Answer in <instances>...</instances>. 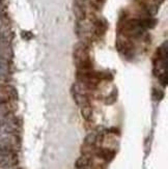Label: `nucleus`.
Wrapping results in <instances>:
<instances>
[{"label": "nucleus", "instance_id": "f257e3e1", "mask_svg": "<svg viewBox=\"0 0 168 169\" xmlns=\"http://www.w3.org/2000/svg\"><path fill=\"white\" fill-rule=\"evenodd\" d=\"M95 154L97 157L104 160L106 162H110L111 160H113L114 156H115V152H113L112 150H110V148H102V147L96 148Z\"/></svg>", "mask_w": 168, "mask_h": 169}, {"label": "nucleus", "instance_id": "f03ea898", "mask_svg": "<svg viewBox=\"0 0 168 169\" xmlns=\"http://www.w3.org/2000/svg\"><path fill=\"white\" fill-rule=\"evenodd\" d=\"M81 111H82L83 117H84L86 120H89V119L91 118L92 110H91V108H90V106L88 105V104H85V106H83L82 109H81Z\"/></svg>", "mask_w": 168, "mask_h": 169}]
</instances>
